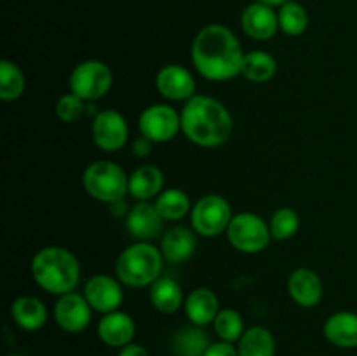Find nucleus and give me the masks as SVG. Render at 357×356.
<instances>
[{
    "label": "nucleus",
    "mask_w": 357,
    "mask_h": 356,
    "mask_svg": "<svg viewBox=\"0 0 357 356\" xmlns=\"http://www.w3.org/2000/svg\"><path fill=\"white\" fill-rule=\"evenodd\" d=\"M244 52L236 35L223 24H208L192 44V63L209 80H230L241 75Z\"/></svg>",
    "instance_id": "obj_1"
},
{
    "label": "nucleus",
    "mask_w": 357,
    "mask_h": 356,
    "mask_svg": "<svg viewBox=\"0 0 357 356\" xmlns=\"http://www.w3.org/2000/svg\"><path fill=\"white\" fill-rule=\"evenodd\" d=\"M232 115L223 103L209 96L194 98L181 110V131L199 147H218L232 133Z\"/></svg>",
    "instance_id": "obj_2"
},
{
    "label": "nucleus",
    "mask_w": 357,
    "mask_h": 356,
    "mask_svg": "<svg viewBox=\"0 0 357 356\" xmlns=\"http://www.w3.org/2000/svg\"><path fill=\"white\" fill-rule=\"evenodd\" d=\"M31 274L42 290L52 295H65L75 290L80 267L75 255L61 246H47L31 260Z\"/></svg>",
    "instance_id": "obj_3"
},
{
    "label": "nucleus",
    "mask_w": 357,
    "mask_h": 356,
    "mask_svg": "<svg viewBox=\"0 0 357 356\" xmlns=\"http://www.w3.org/2000/svg\"><path fill=\"white\" fill-rule=\"evenodd\" d=\"M162 260L164 257L159 248L145 241H138L119 255L115 271L124 285L142 288L153 285L160 278Z\"/></svg>",
    "instance_id": "obj_4"
},
{
    "label": "nucleus",
    "mask_w": 357,
    "mask_h": 356,
    "mask_svg": "<svg viewBox=\"0 0 357 356\" xmlns=\"http://www.w3.org/2000/svg\"><path fill=\"white\" fill-rule=\"evenodd\" d=\"M82 184L91 198L108 205L121 201L126 192H129V177L112 161H96L89 164L84 171Z\"/></svg>",
    "instance_id": "obj_5"
},
{
    "label": "nucleus",
    "mask_w": 357,
    "mask_h": 356,
    "mask_svg": "<svg viewBox=\"0 0 357 356\" xmlns=\"http://www.w3.org/2000/svg\"><path fill=\"white\" fill-rule=\"evenodd\" d=\"M114 75L112 70L98 59H87L79 63L70 75V91L84 101H94L103 98L110 91Z\"/></svg>",
    "instance_id": "obj_6"
},
{
    "label": "nucleus",
    "mask_w": 357,
    "mask_h": 356,
    "mask_svg": "<svg viewBox=\"0 0 357 356\" xmlns=\"http://www.w3.org/2000/svg\"><path fill=\"white\" fill-rule=\"evenodd\" d=\"M227 236L230 244L243 253H258L265 250L272 237L265 220L255 213H239L232 216Z\"/></svg>",
    "instance_id": "obj_7"
},
{
    "label": "nucleus",
    "mask_w": 357,
    "mask_h": 356,
    "mask_svg": "<svg viewBox=\"0 0 357 356\" xmlns=\"http://www.w3.org/2000/svg\"><path fill=\"white\" fill-rule=\"evenodd\" d=\"M232 209L227 199L218 194H208L192 208V227L204 237H216L229 229Z\"/></svg>",
    "instance_id": "obj_8"
},
{
    "label": "nucleus",
    "mask_w": 357,
    "mask_h": 356,
    "mask_svg": "<svg viewBox=\"0 0 357 356\" xmlns=\"http://www.w3.org/2000/svg\"><path fill=\"white\" fill-rule=\"evenodd\" d=\"M138 126L142 136L153 143H164L178 135L181 129V115L169 105H150L139 115Z\"/></svg>",
    "instance_id": "obj_9"
},
{
    "label": "nucleus",
    "mask_w": 357,
    "mask_h": 356,
    "mask_svg": "<svg viewBox=\"0 0 357 356\" xmlns=\"http://www.w3.org/2000/svg\"><path fill=\"white\" fill-rule=\"evenodd\" d=\"M91 135L96 147L105 152H115L126 145L129 136L128 122L117 110H101L94 115Z\"/></svg>",
    "instance_id": "obj_10"
},
{
    "label": "nucleus",
    "mask_w": 357,
    "mask_h": 356,
    "mask_svg": "<svg viewBox=\"0 0 357 356\" xmlns=\"http://www.w3.org/2000/svg\"><path fill=\"white\" fill-rule=\"evenodd\" d=\"M91 309L87 299L80 293L70 292L58 299L54 306V318L59 328L68 334L84 332L91 323Z\"/></svg>",
    "instance_id": "obj_11"
},
{
    "label": "nucleus",
    "mask_w": 357,
    "mask_h": 356,
    "mask_svg": "<svg viewBox=\"0 0 357 356\" xmlns=\"http://www.w3.org/2000/svg\"><path fill=\"white\" fill-rule=\"evenodd\" d=\"M84 297L94 311L103 314L117 311L124 300V293L117 279L107 274H96L87 279Z\"/></svg>",
    "instance_id": "obj_12"
},
{
    "label": "nucleus",
    "mask_w": 357,
    "mask_h": 356,
    "mask_svg": "<svg viewBox=\"0 0 357 356\" xmlns=\"http://www.w3.org/2000/svg\"><path fill=\"white\" fill-rule=\"evenodd\" d=\"M157 89L164 98L173 101L190 100L195 96L194 75L180 65H166L157 73Z\"/></svg>",
    "instance_id": "obj_13"
},
{
    "label": "nucleus",
    "mask_w": 357,
    "mask_h": 356,
    "mask_svg": "<svg viewBox=\"0 0 357 356\" xmlns=\"http://www.w3.org/2000/svg\"><path fill=\"white\" fill-rule=\"evenodd\" d=\"M241 24L248 37L255 38V40H268L278 34L279 16L274 7L255 2L243 10Z\"/></svg>",
    "instance_id": "obj_14"
},
{
    "label": "nucleus",
    "mask_w": 357,
    "mask_h": 356,
    "mask_svg": "<svg viewBox=\"0 0 357 356\" xmlns=\"http://www.w3.org/2000/svg\"><path fill=\"white\" fill-rule=\"evenodd\" d=\"M162 222L164 218L157 212L155 205L139 201L138 205L129 209L128 218H126V227H128L129 234L135 239L149 243L150 239H153V237H157L162 232Z\"/></svg>",
    "instance_id": "obj_15"
},
{
    "label": "nucleus",
    "mask_w": 357,
    "mask_h": 356,
    "mask_svg": "<svg viewBox=\"0 0 357 356\" xmlns=\"http://www.w3.org/2000/svg\"><path fill=\"white\" fill-rule=\"evenodd\" d=\"M288 293L298 306L316 307L323 299V281L312 269L300 267L289 274Z\"/></svg>",
    "instance_id": "obj_16"
},
{
    "label": "nucleus",
    "mask_w": 357,
    "mask_h": 356,
    "mask_svg": "<svg viewBox=\"0 0 357 356\" xmlns=\"http://www.w3.org/2000/svg\"><path fill=\"white\" fill-rule=\"evenodd\" d=\"M135 321L128 313L114 311L105 314L98 323V335L110 348H124L135 337Z\"/></svg>",
    "instance_id": "obj_17"
},
{
    "label": "nucleus",
    "mask_w": 357,
    "mask_h": 356,
    "mask_svg": "<svg viewBox=\"0 0 357 356\" xmlns=\"http://www.w3.org/2000/svg\"><path fill=\"white\" fill-rule=\"evenodd\" d=\"M197 239L187 227H173L160 239V253L171 264H181L194 255Z\"/></svg>",
    "instance_id": "obj_18"
},
{
    "label": "nucleus",
    "mask_w": 357,
    "mask_h": 356,
    "mask_svg": "<svg viewBox=\"0 0 357 356\" xmlns=\"http://www.w3.org/2000/svg\"><path fill=\"white\" fill-rule=\"evenodd\" d=\"M324 337L337 348H357V314L338 311L324 323Z\"/></svg>",
    "instance_id": "obj_19"
},
{
    "label": "nucleus",
    "mask_w": 357,
    "mask_h": 356,
    "mask_svg": "<svg viewBox=\"0 0 357 356\" xmlns=\"http://www.w3.org/2000/svg\"><path fill=\"white\" fill-rule=\"evenodd\" d=\"M185 313L187 318L190 320L192 325L197 327H206L220 313V302L218 297L213 290L209 288H197L187 297L185 300Z\"/></svg>",
    "instance_id": "obj_20"
},
{
    "label": "nucleus",
    "mask_w": 357,
    "mask_h": 356,
    "mask_svg": "<svg viewBox=\"0 0 357 356\" xmlns=\"http://www.w3.org/2000/svg\"><path fill=\"white\" fill-rule=\"evenodd\" d=\"M10 314H13V320L16 321L17 327L28 332L38 330L47 321L45 306L42 304V300L31 295H24L14 300L13 306H10Z\"/></svg>",
    "instance_id": "obj_21"
},
{
    "label": "nucleus",
    "mask_w": 357,
    "mask_h": 356,
    "mask_svg": "<svg viewBox=\"0 0 357 356\" xmlns=\"http://www.w3.org/2000/svg\"><path fill=\"white\" fill-rule=\"evenodd\" d=\"M164 175L157 166H139L129 177V194L138 201H149L160 194Z\"/></svg>",
    "instance_id": "obj_22"
},
{
    "label": "nucleus",
    "mask_w": 357,
    "mask_h": 356,
    "mask_svg": "<svg viewBox=\"0 0 357 356\" xmlns=\"http://www.w3.org/2000/svg\"><path fill=\"white\" fill-rule=\"evenodd\" d=\"M209 346V335L197 325L178 330L171 341V348L176 356H204Z\"/></svg>",
    "instance_id": "obj_23"
},
{
    "label": "nucleus",
    "mask_w": 357,
    "mask_h": 356,
    "mask_svg": "<svg viewBox=\"0 0 357 356\" xmlns=\"http://www.w3.org/2000/svg\"><path fill=\"white\" fill-rule=\"evenodd\" d=\"M275 70H278V63L274 56L265 51H251L244 54L241 75L255 84H264L275 75Z\"/></svg>",
    "instance_id": "obj_24"
},
{
    "label": "nucleus",
    "mask_w": 357,
    "mask_h": 356,
    "mask_svg": "<svg viewBox=\"0 0 357 356\" xmlns=\"http://www.w3.org/2000/svg\"><path fill=\"white\" fill-rule=\"evenodd\" d=\"M150 286H152L150 288V300H152L155 309L166 314L180 309L181 302H183V292L173 278H159Z\"/></svg>",
    "instance_id": "obj_25"
},
{
    "label": "nucleus",
    "mask_w": 357,
    "mask_h": 356,
    "mask_svg": "<svg viewBox=\"0 0 357 356\" xmlns=\"http://www.w3.org/2000/svg\"><path fill=\"white\" fill-rule=\"evenodd\" d=\"M237 351H239V356H274V335L265 327L248 328L239 339Z\"/></svg>",
    "instance_id": "obj_26"
},
{
    "label": "nucleus",
    "mask_w": 357,
    "mask_h": 356,
    "mask_svg": "<svg viewBox=\"0 0 357 356\" xmlns=\"http://www.w3.org/2000/svg\"><path fill=\"white\" fill-rule=\"evenodd\" d=\"M155 208L164 220L174 222L187 215L190 209V199L181 188H167L157 195Z\"/></svg>",
    "instance_id": "obj_27"
},
{
    "label": "nucleus",
    "mask_w": 357,
    "mask_h": 356,
    "mask_svg": "<svg viewBox=\"0 0 357 356\" xmlns=\"http://www.w3.org/2000/svg\"><path fill=\"white\" fill-rule=\"evenodd\" d=\"M278 16L279 28L289 37H298L309 27V14H307L305 7L300 6L298 2H293V0L279 7Z\"/></svg>",
    "instance_id": "obj_28"
},
{
    "label": "nucleus",
    "mask_w": 357,
    "mask_h": 356,
    "mask_svg": "<svg viewBox=\"0 0 357 356\" xmlns=\"http://www.w3.org/2000/svg\"><path fill=\"white\" fill-rule=\"evenodd\" d=\"M24 77L16 63L9 59L0 61V98L3 101H14L23 94Z\"/></svg>",
    "instance_id": "obj_29"
},
{
    "label": "nucleus",
    "mask_w": 357,
    "mask_h": 356,
    "mask_svg": "<svg viewBox=\"0 0 357 356\" xmlns=\"http://www.w3.org/2000/svg\"><path fill=\"white\" fill-rule=\"evenodd\" d=\"M215 332L225 342H236L243 337L244 323L243 316L236 309H222L215 318Z\"/></svg>",
    "instance_id": "obj_30"
},
{
    "label": "nucleus",
    "mask_w": 357,
    "mask_h": 356,
    "mask_svg": "<svg viewBox=\"0 0 357 356\" xmlns=\"http://www.w3.org/2000/svg\"><path fill=\"white\" fill-rule=\"evenodd\" d=\"M300 227L298 213L291 208H279L271 218V236L278 241H286L296 234Z\"/></svg>",
    "instance_id": "obj_31"
},
{
    "label": "nucleus",
    "mask_w": 357,
    "mask_h": 356,
    "mask_svg": "<svg viewBox=\"0 0 357 356\" xmlns=\"http://www.w3.org/2000/svg\"><path fill=\"white\" fill-rule=\"evenodd\" d=\"M84 114H86V101L73 93L63 94L56 103V115L59 121L68 122V124L79 121Z\"/></svg>",
    "instance_id": "obj_32"
},
{
    "label": "nucleus",
    "mask_w": 357,
    "mask_h": 356,
    "mask_svg": "<svg viewBox=\"0 0 357 356\" xmlns=\"http://www.w3.org/2000/svg\"><path fill=\"white\" fill-rule=\"evenodd\" d=\"M204 356H239V351L230 342H215L208 348Z\"/></svg>",
    "instance_id": "obj_33"
},
{
    "label": "nucleus",
    "mask_w": 357,
    "mask_h": 356,
    "mask_svg": "<svg viewBox=\"0 0 357 356\" xmlns=\"http://www.w3.org/2000/svg\"><path fill=\"white\" fill-rule=\"evenodd\" d=\"M150 149H152V142L149 138H145V136H139L132 143V154L136 157H146L150 154Z\"/></svg>",
    "instance_id": "obj_34"
},
{
    "label": "nucleus",
    "mask_w": 357,
    "mask_h": 356,
    "mask_svg": "<svg viewBox=\"0 0 357 356\" xmlns=\"http://www.w3.org/2000/svg\"><path fill=\"white\" fill-rule=\"evenodd\" d=\"M119 356H150V355H149V351L143 348V346L128 344V346H124V348H121Z\"/></svg>",
    "instance_id": "obj_35"
},
{
    "label": "nucleus",
    "mask_w": 357,
    "mask_h": 356,
    "mask_svg": "<svg viewBox=\"0 0 357 356\" xmlns=\"http://www.w3.org/2000/svg\"><path fill=\"white\" fill-rule=\"evenodd\" d=\"M110 212L114 213V215H117V216H122V215H126V213H129L128 212V205H124V199L112 202Z\"/></svg>",
    "instance_id": "obj_36"
},
{
    "label": "nucleus",
    "mask_w": 357,
    "mask_h": 356,
    "mask_svg": "<svg viewBox=\"0 0 357 356\" xmlns=\"http://www.w3.org/2000/svg\"><path fill=\"white\" fill-rule=\"evenodd\" d=\"M255 2L265 3V6H268V7H281L282 3L289 2V0H255Z\"/></svg>",
    "instance_id": "obj_37"
},
{
    "label": "nucleus",
    "mask_w": 357,
    "mask_h": 356,
    "mask_svg": "<svg viewBox=\"0 0 357 356\" xmlns=\"http://www.w3.org/2000/svg\"><path fill=\"white\" fill-rule=\"evenodd\" d=\"M7 356H20V355H7Z\"/></svg>",
    "instance_id": "obj_38"
}]
</instances>
